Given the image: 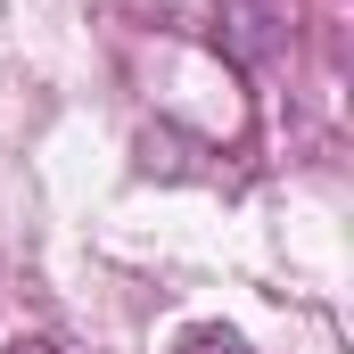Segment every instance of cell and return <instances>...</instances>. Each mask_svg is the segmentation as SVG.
Wrapping results in <instances>:
<instances>
[{
  "label": "cell",
  "instance_id": "6da1fadb",
  "mask_svg": "<svg viewBox=\"0 0 354 354\" xmlns=\"http://www.w3.org/2000/svg\"><path fill=\"white\" fill-rule=\"evenodd\" d=\"M174 354H248V338L223 330V322H189V330L174 338Z\"/></svg>",
  "mask_w": 354,
  "mask_h": 354
},
{
  "label": "cell",
  "instance_id": "7a4b0ae2",
  "mask_svg": "<svg viewBox=\"0 0 354 354\" xmlns=\"http://www.w3.org/2000/svg\"><path fill=\"white\" fill-rule=\"evenodd\" d=\"M0 354H58V346H50V338H33V330H17V338H8Z\"/></svg>",
  "mask_w": 354,
  "mask_h": 354
}]
</instances>
